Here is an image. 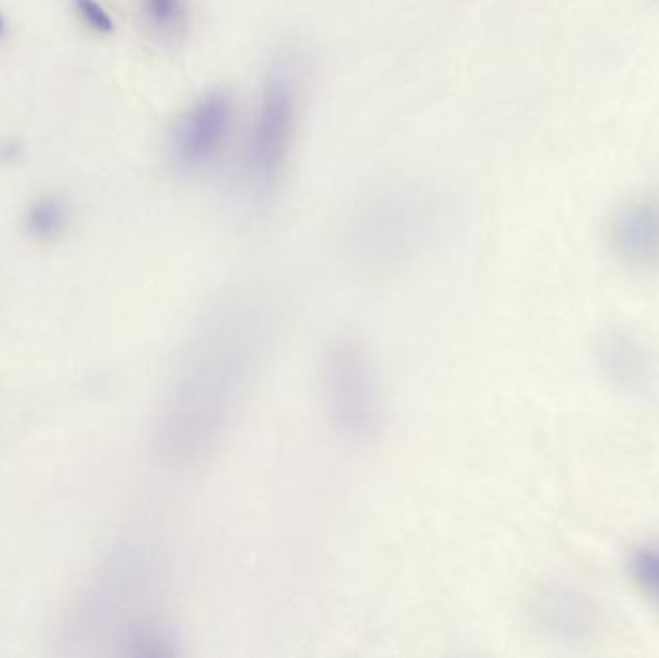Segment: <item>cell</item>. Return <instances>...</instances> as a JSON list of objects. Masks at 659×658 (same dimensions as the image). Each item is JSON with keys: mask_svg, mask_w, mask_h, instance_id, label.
Here are the masks:
<instances>
[{"mask_svg": "<svg viewBox=\"0 0 659 658\" xmlns=\"http://www.w3.org/2000/svg\"><path fill=\"white\" fill-rule=\"evenodd\" d=\"M139 8L145 28L164 43L180 41L189 29V0H141Z\"/></svg>", "mask_w": 659, "mask_h": 658, "instance_id": "6", "label": "cell"}, {"mask_svg": "<svg viewBox=\"0 0 659 658\" xmlns=\"http://www.w3.org/2000/svg\"><path fill=\"white\" fill-rule=\"evenodd\" d=\"M70 211L58 195H43L27 209L26 230L31 238L49 242L58 238L68 226Z\"/></svg>", "mask_w": 659, "mask_h": 658, "instance_id": "7", "label": "cell"}, {"mask_svg": "<svg viewBox=\"0 0 659 658\" xmlns=\"http://www.w3.org/2000/svg\"><path fill=\"white\" fill-rule=\"evenodd\" d=\"M609 244L631 267L659 265V195L634 197L619 207L609 226Z\"/></svg>", "mask_w": 659, "mask_h": 658, "instance_id": "3", "label": "cell"}, {"mask_svg": "<svg viewBox=\"0 0 659 658\" xmlns=\"http://www.w3.org/2000/svg\"><path fill=\"white\" fill-rule=\"evenodd\" d=\"M2 33H4V18H2V14H0V37H2Z\"/></svg>", "mask_w": 659, "mask_h": 658, "instance_id": "10", "label": "cell"}, {"mask_svg": "<svg viewBox=\"0 0 659 658\" xmlns=\"http://www.w3.org/2000/svg\"><path fill=\"white\" fill-rule=\"evenodd\" d=\"M301 109V72L293 60L282 58L264 78L245 145L243 172L251 190L270 192L282 180L299 134Z\"/></svg>", "mask_w": 659, "mask_h": 658, "instance_id": "1", "label": "cell"}, {"mask_svg": "<svg viewBox=\"0 0 659 658\" xmlns=\"http://www.w3.org/2000/svg\"><path fill=\"white\" fill-rule=\"evenodd\" d=\"M236 116L238 105L232 91L216 87L199 95L172 126V163L182 172H203L211 168L232 139Z\"/></svg>", "mask_w": 659, "mask_h": 658, "instance_id": "2", "label": "cell"}, {"mask_svg": "<svg viewBox=\"0 0 659 658\" xmlns=\"http://www.w3.org/2000/svg\"><path fill=\"white\" fill-rule=\"evenodd\" d=\"M328 394L343 417V425L365 429L374 423V392L357 350L342 348L328 361Z\"/></svg>", "mask_w": 659, "mask_h": 658, "instance_id": "4", "label": "cell"}, {"mask_svg": "<svg viewBox=\"0 0 659 658\" xmlns=\"http://www.w3.org/2000/svg\"><path fill=\"white\" fill-rule=\"evenodd\" d=\"M602 363L609 377L636 394H650L654 371L642 348L625 334H609L602 344Z\"/></svg>", "mask_w": 659, "mask_h": 658, "instance_id": "5", "label": "cell"}, {"mask_svg": "<svg viewBox=\"0 0 659 658\" xmlns=\"http://www.w3.org/2000/svg\"><path fill=\"white\" fill-rule=\"evenodd\" d=\"M74 6L78 10L83 24L87 28L93 29L95 33L110 35L116 28L112 16L106 12L99 0H74Z\"/></svg>", "mask_w": 659, "mask_h": 658, "instance_id": "9", "label": "cell"}, {"mask_svg": "<svg viewBox=\"0 0 659 658\" xmlns=\"http://www.w3.org/2000/svg\"><path fill=\"white\" fill-rule=\"evenodd\" d=\"M631 574L640 591L659 608V545H644L634 550Z\"/></svg>", "mask_w": 659, "mask_h": 658, "instance_id": "8", "label": "cell"}]
</instances>
